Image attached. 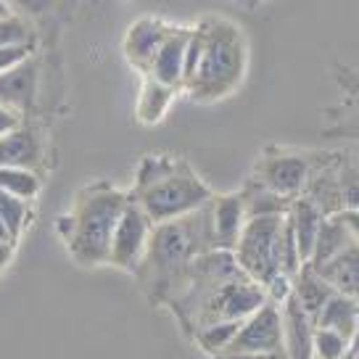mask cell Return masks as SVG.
Segmentation results:
<instances>
[{
    "label": "cell",
    "instance_id": "obj_30",
    "mask_svg": "<svg viewBox=\"0 0 359 359\" xmlns=\"http://www.w3.org/2000/svg\"><path fill=\"white\" fill-rule=\"evenodd\" d=\"M6 3H8V8H11L16 16H19V13H24V16H37V13L48 11L53 0H6Z\"/></svg>",
    "mask_w": 359,
    "mask_h": 359
},
{
    "label": "cell",
    "instance_id": "obj_5",
    "mask_svg": "<svg viewBox=\"0 0 359 359\" xmlns=\"http://www.w3.org/2000/svg\"><path fill=\"white\" fill-rule=\"evenodd\" d=\"M283 248H285V214L254 217L243 227L236 246L238 267L251 280L267 291L269 302L283 304L291 296V283L283 272Z\"/></svg>",
    "mask_w": 359,
    "mask_h": 359
},
{
    "label": "cell",
    "instance_id": "obj_37",
    "mask_svg": "<svg viewBox=\"0 0 359 359\" xmlns=\"http://www.w3.org/2000/svg\"><path fill=\"white\" fill-rule=\"evenodd\" d=\"M11 8H8V3H6V0H0V19H3V16H11Z\"/></svg>",
    "mask_w": 359,
    "mask_h": 359
},
{
    "label": "cell",
    "instance_id": "obj_16",
    "mask_svg": "<svg viewBox=\"0 0 359 359\" xmlns=\"http://www.w3.org/2000/svg\"><path fill=\"white\" fill-rule=\"evenodd\" d=\"M317 272L333 285L336 293L359 299V243L351 241L336 259H330L327 264L317 267Z\"/></svg>",
    "mask_w": 359,
    "mask_h": 359
},
{
    "label": "cell",
    "instance_id": "obj_12",
    "mask_svg": "<svg viewBox=\"0 0 359 359\" xmlns=\"http://www.w3.org/2000/svg\"><path fill=\"white\" fill-rule=\"evenodd\" d=\"M191 34V27H172L146 77L158 79L175 90H185V56H188Z\"/></svg>",
    "mask_w": 359,
    "mask_h": 359
},
{
    "label": "cell",
    "instance_id": "obj_27",
    "mask_svg": "<svg viewBox=\"0 0 359 359\" xmlns=\"http://www.w3.org/2000/svg\"><path fill=\"white\" fill-rule=\"evenodd\" d=\"M13 45H34V34L29 29V24L16 13L0 19V48H13Z\"/></svg>",
    "mask_w": 359,
    "mask_h": 359
},
{
    "label": "cell",
    "instance_id": "obj_31",
    "mask_svg": "<svg viewBox=\"0 0 359 359\" xmlns=\"http://www.w3.org/2000/svg\"><path fill=\"white\" fill-rule=\"evenodd\" d=\"M16 127H22V116H19V111L11 109V106H3V103H0V137L13 133Z\"/></svg>",
    "mask_w": 359,
    "mask_h": 359
},
{
    "label": "cell",
    "instance_id": "obj_28",
    "mask_svg": "<svg viewBox=\"0 0 359 359\" xmlns=\"http://www.w3.org/2000/svg\"><path fill=\"white\" fill-rule=\"evenodd\" d=\"M338 191H341V212H359V167H344L338 172Z\"/></svg>",
    "mask_w": 359,
    "mask_h": 359
},
{
    "label": "cell",
    "instance_id": "obj_29",
    "mask_svg": "<svg viewBox=\"0 0 359 359\" xmlns=\"http://www.w3.org/2000/svg\"><path fill=\"white\" fill-rule=\"evenodd\" d=\"M32 58V45H13V48H0V74L11 72L13 67H19L24 61Z\"/></svg>",
    "mask_w": 359,
    "mask_h": 359
},
{
    "label": "cell",
    "instance_id": "obj_3",
    "mask_svg": "<svg viewBox=\"0 0 359 359\" xmlns=\"http://www.w3.org/2000/svg\"><path fill=\"white\" fill-rule=\"evenodd\" d=\"M130 198L151 222L164 224L201 212L212 203L214 193L182 158L154 154L140 161Z\"/></svg>",
    "mask_w": 359,
    "mask_h": 359
},
{
    "label": "cell",
    "instance_id": "obj_18",
    "mask_svg": "<svg viewBox=\"0 0 359 359\" xmlns=\"http://www.w3.org/2000/svg\"><path fill=\"white\" fill-rule=\"evenodd\" d=\"M177 90L158 82L154 77H143V85H140V95H137V106H135V116L137 122L146 124V127H154L158 124L164 116H167L169 106L175 101Z\"/></svg>",
    "mask_w": 359,
    "mask_h": 359
},
{
    "label": "cell",
    "instance_id": "obj_34",
    "mask_svg": "<svg viewBox=\"0 0 359 359\" xmlns=\"http://www.w3.org/2000/svg\"><path fill=\"white\" fill-rule=\"evenodd\" d=\"M217 359H288L285 351H272V354H222Z\"/></svg>",
    "mask_w": 359,
    "mask_h": 359
},
{
    "label": "cell",
    "instance_id": "obj_15",
    "mask_svg": "<svg viewBox=\"0 0 359 359\" xmlns=\"http://www.w3.org/2000/svg\"><path fill=\"white\" fill-rule=\"evenodd\" d=\"M288 224H291L293 236H296V243H299V251H302V259L304 264L312 259V251H314V243H317V233H320V227L325 222V214L320 212L317 206H314L309 198H293L291 201V209H288Z\"/></svg>",
    "mask_w": 359,
    "mask_h": 359
},
{
    "label": "cell",
    "instance_id": "obj_25",
    "mask_svg": "<svg viewBox=\"0 0 359 359\" xmlns=\"http://www.w3.org/2000/svg\"><path fill=\"white\" fill-rule=\"evenodd\" d=\"M0 219L6 222L13 243H16L22 238L27 222H29V201H22V198H16L11 193L0 191Z\"/></svg>",
    "mask_w": 359,
    "mask_h": 359
},
{
    "label": "cell",
    "instance_id": "obj_20",
    "mask_svg": "<svg viewBox=\"0 0 359 359\" xmlns=\"http://www.w3.org/2000/svg\"><path fill=\"white\" fill-rule=\"evenodd\" d=\"M351 241H354L351 233H348L346 224L341 222L336 214H333V217H325V222H323L320 233H317V243H314L312 259H309L306 264H312L314 269L323 267L330 259H336Z\"/></svg>",
    "mask_w": 359,
    "mask_h": 359
},
{
    "label": "cell",
    "instance_id": "obj_24",
    "mask_svg": "<svg viewBox=\"0 0 359 359\" xmlns=\"http://www.w3.org/2000/svg\"><path fill=\"white\" fill-rule=\"evenodd\" d=\"M0 191L11 193L22 201H32L40 193V177L34 169L0 167Z\"/></svg>",
    "mask_w": 359,
    "mask_h": 359
},
{
    "label": "cell",
    "instance_id": "obj_6",
    "mask_svg": "<svg viewBox=\"0 0 359 359\" xmlns=\"http://www.w3.org/2000/svg\"><path fill=\"white\" fill-rule=\"evenodd\" d=\"M267 302H269L267 291L262 285H257L248 275H241L236 280L219 285L209 296V302L193 314V320L188 323V330L196 336L201 327L214 325V323H227V320L243 323L246 317H251V314L257 312V309H262Z\"/></svg>",
    "mask_w": 359,
    "mask_h": 359
},
{
    "label": "cell",
    "instance_id": "obj_33",
    "mask_svg": "<svg viewBox=\"0 0 359 359\" xmlns=\"http://www.w3.org/2000/svg\"><path fill=\"white\" fill-rule=\"evenodd\" d=\"M13 251H16V243H11V241H0V275H3L6 267L11 264Z\"/></svg>",
    "mask_w": 359,
    "mask_h": 359
},
{
    "label": "cell",
    "instance_id": "obj_21",
    "mask_svg": "<svg viewBox=\"0 0 359 359\" xmlns=\"http://www.w3.org/2000/svg\"><path fill=\"white\" fill-rule=\"evenodd\" d=\"M241 198H243V206H246V217L254 219V217H275V214H288L291 209V201L283 198L278 193H272L269 188H264L262 182L251 177L243 185L241 191Z\"/></svg>",
    "mask_w": 359,
    "mask_h": 359
},
{
    "label": "cell",
    "instance_id": "obj_7",
    "mask_svg": "<svg viewBox=\"0 0 359 359\" xmlns=\"http://www.w3.org/2000/svg\"><path fill=\"white\" fill-rule=\"evenodd\" d=\"M312 177L309 161L299 154L291 151H280V148H269L262 154V158L257 161L254 169V180L262 182L264 188H269L272 193H278L283 198H299Z\"/></svg>",
    "mask_w": 359,
    "mask_h": 359
},
{
    "label": "cell",
    "instance_id": "obj_13",
    "mask_svg": "<svg viewBox=\"0 0 359 359\" xmlns=\"http://www.w3.org/2000/svg\"><path fill=\"white\" fill-rule=\"evenodd\" d=\"M283 333H285V354L288 359H314V333L317 323L302 309L296 296H288L280 304Z\"/></svg>",
    "mask_w": 359,
    "mask_h": 359
},
{
    "label": "cell",
    "instance_id": "obj_8",
    "mask_svg": "<svg viewBox=\"0 0 359 359\" xmlns=\"http://www.w3.org/2000/svg\"><path fill=\"white\" fill-rule=\"evenodd\" d=\"M154 227L156 224L148 219V214L130 198L122 219H119L116 230H114L109 264L124 269V272H137L148 254V243H151V236H154Z\"/></svg>",
    "mask_w": 359,
    "mask_h": 359
},
{
    "label": "cell",
    "instance_id": "obj_9",
    "mask_svg": "<svg viewBox=\"0 0 359 359\" xmlns=\"http://www.w3.org/2000/svg\"><path fill=\"white\" fill-rule=\"evenodd\" d=\"M272 351H285V333H283L280 304L267 302L241 323L233 346L224 354H272Z\"/></svg>",
    "mask_w": 359,
    "mask_h": 359
},
{
    "label": "cell",
    "instance_id": "obj_10",
    "mask_svg": "<svg viewBox=\"0 0 359 359\" xmlns=\"http://www.w3.org/2000/svg\"><path fill=\"white\" fill-rule=\"evenodd\" d=\"M169 29H172V24H167L164 19L143 16L124 34V56L137 72H143V77L151 72V64H154L161 43L167 40Z\"/></svg>",
    "mask_w": 359,
    "mask_h": 359
},
{
    "label": "cell",
    "instance_id": "obj_26",
    "mask_svg": "<svg viewBox=\"0 0 359 359\" xmlns=\"http://www.w3.org/2000/svg\"><path fill=\"white\" fill-rule=\"evenodd\" d=\"M348 346H351V341L346 336L317 325V333H314V359H346Z\"/></svg>",
    "mask_w": 359,
    "mask_h": 359
},
{
    "label": "cell",
    "instance_id": "obj_22",
    "mask_svg": "<svg viewBox=\"0 0 359 359\" xmlns=\"http://www.w3.org/2000/svg\"><path fill=\"white\" fill-rule=\"evenodd\" d=\"M357 314H359V299L336 293L327 302L325 309H323V314L317 317V325L327 327V330H336V333H341V336H346L351 341V333H354V325H357Z\"/></svg>",
    "mask_w": 359,
    "mask_h": 359
},
{
    "label": "cell",
    "instance_id": "obj_2",
    "mask_svg": "<svg viewBox=\"0 0 359 359\" xmlns=\"http://www.w3.org/2000/svg\"><path fill=\"white\" fill-rule=\"evenodd\" d=\"M130 203V193L111 182H90L74 196L72 209L58 217L56 230L77 264H109L114 230Z\"/></svg>",
    "mask_w": 359,
    "mask_h": 359
},
{
    "label": "cell",
    "instance_id": "obj_19",
    "mask_svg": "<svg viewBox=\"0 0 359 359\" xmlns=\"http://www.w3.org/2000/svg\"><path fill=\"white\" fill-rule=\"evenodd\" d=\"M34 98V64L32 58L24 61L11 72L0 74V103L11 109H27Z\"/></svg>",
    "mask_w": 359,
    "mask_h": 359
},
{
    "label": "cell",
    "instance_id": "obj_4",
    "mask_svg": "<svg viewBox=\"0 0 359 359\" xmlns=\"http://www.w3.org/2000/svg\"><path fill=\"white\" fill-rule=\"evenodd\" d=\"M198 32L203 43L201 61L185 90L193 101L212 103L230 95L241 85L246 74V40L236 24L219 16L203 19Z\"/></svg>",
    "mask_w": 359,
    "mask_h": 359
},
{
    "label": "cell",
    "instance_id": "obj_23",
    "mask_svg": "<svg viewBox=\"0 0 359 359\" xmlns=\"http://www.w3.org/2000/svg\"><path fill=\"white\" fill-rule=\"evenodd\" d=\"M238 330H241V323H238V320L214 323V325L201 327V330L196 333V341H198V346H201L206 354H212V357L217 359V357H222L224 351L233 346Z\"/></svg>",
    "mask_w": 359,
    "mask_h": 359
},
{
    "label": "cell",
    "instance_id": "obj_11",
    "mask_svg": "<svg viewBox=\"0 0 359 359\" xmlns=\"http://www.w3.org/2000/svg\"><path fill=\"white\" fill-rule=\"evenodd\" d=\"M209 222H212V238L214 248L219 251H236L238 241L243 236L246 227V206L241 193H224V196H214L209 203Z\"/></svg>",
    "mask_w": 359,
    "mask_h": 359
},
{
    "label": "cell",
    "instance_id": "obj_14",
    "mask_svg": "<svg viewBox=\"0 0 359 359\" xmlns=\"http://www.w3.org/2000/svg\"><path fill=\"white\" fill-rule=\"evenodd\" d=\"M291 293L296 296V302L302 304V309L312 317L314 323H317V317H320L323 309L327 306V302L336 296L333 285H330L312 264H304V267L299 269V275H296L291 283Z\"/></svg>",
    "mask_w": 359,
    "mask_h": 359
},
{
    "label": "cell",
    "instance_id": "obj_36",
    "mask_svg": "<svg viewBox=\"0 0 359 359\" xmlns=\"http://www.w3.org/2000/svg\"><path fill=\"white\" fill-rule=\"evenodd\" d=\"M0 241H11V243H13L11 233H8V227H6V222H3V219H0Z\"/></svg>",
    "mask_w": 359,
    "mask_h": 359
},
{
    "label": "cell",
    "instance_id": "obj_35",
    "mask_svg": "<svg viewBox=\"0 0 359 359\" xmlns=\"http://www.w3.org/2000/svg\"><path fill=\"white\" fill-rule=\"evenodd\" d=\"M346 359H359V314H357L354 333H351V346H348V357Z\"/></svg>",
    "mask_w": 359,
    "mask_h": 359
},
{
    "label": "cell",
    "instance_id": "obj_17",
    "mask_svg": "<svg viewBox=\"0 0 359 359\" xmlns=\"http://www.w3.org/2000/svg\"><path fill=\"white\" fill-rule=\"evenodd\" d=\"M40 140L29 127H16L13 133L0 137V167L37 169L40 164Z\"/></svg>",
    "mask_w": 359,
    "mask_h": 359
},
{
    "label": "cell",
    "instance_id": "obj_1",
    "mask_svg": "<svg viewBox=\"0 0 359 359\" xmlns=\"http://www.w3.org/2000/svg\"><path fill=\"white\" fill-rule=\"evenodd\" d=\"M209 251H214V238L209 206H203L201 212L188 214L182 219L156 224L146 259L135 275L143 280L154 302L172 304L188 280L193 262Z\"/></svg>",
    "mask_w": 359,
    "mask_h": 359
},
{
    "label": "cell",
    "instance_id": "obj_32",
    "mask_svg": "<svg viewBox=\"0 0 359 359\" xmlns=\"http://www.w3.org/2000/svg\"><path fill=\"white\" fill-rule=\"evenodd\" d=\"M336 217L346 224V230L351 233V238L359 243V212L357 209H344V212H338Z\"/></svg>",
    "mask_w": 359,
    "mask_h": 359
}]
</instances>
